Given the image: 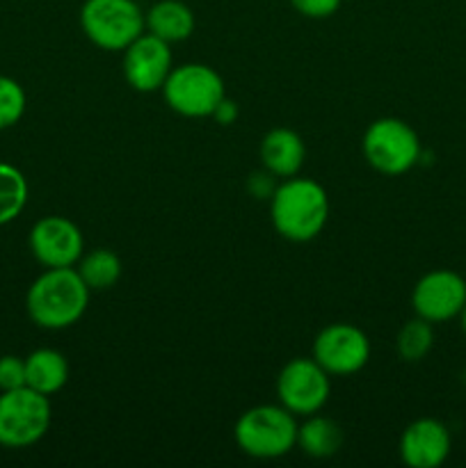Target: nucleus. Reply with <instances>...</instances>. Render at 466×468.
Listing matches in <instances>:
<instances>
[{
	"label": "nucleus",
	"mask_w": 466,
	"mask_h": 468,
	"mask_svg": "<svg viewBox=\"0 0 466 468\" xmlns=\"http://www.w3.org/2000/svg\"><path fill=\"white\" fill-rule=\"evenodd\" d=\"M90 292L78 270L46 268L27 288V315L41 329H67L85 315Z\"/></svg>",
	"instance_id": "f257e3e1"
},
{
	"label": "nucleus",
	"mask_w": 466,
	"mask_h": 468,
	"mask_svg": "<svg viewBox=\"0 0 466 468\" xmlns=\"http://www.w3.org/2000/svg\"><path fill=\"white\" fill-rule=\"evenodd\" d=\"M270 215L279 236L291 242H309L327 224V192L311 178L291 176L272 192Z\"/></svg>",
	"instance_id": "f03ea898"
},
{
	"label": "nucleus",
	"mask_w": 466,
	"mask_h": 468,
	"mask_svg": "<svg viewBox=\"0 0 466 468\" xmlns=\"http://www.w3.org/2000/svg\"><path fill=\"white\" fill-rule=\"evenodd\" d=\"M236 443L245 455L256 460H277L297 446L295 414L283 405H259L238 419Z\"/></svg>",
	"instance_id": "7ed1b4c3"
},
{
	"label": "nucleus",
	"mask_w": 466,
	"mask_h": 468,
	"mask_svg": "<svg viewBox=\"0 0 466 468\" xmlns=\"http://www.w3.org/2000/svg\"><path fill=\"white\" fill-rule=\"evenodd\" d=\"M80 27L103 50H126L144 32V14L135 0H85Z\"/></svg>",
	"instance_id": "20e7f679"
},
{
	"label": "nucleus",
	"mask_w": 466,
	"mask_h": 468,
	"mask_svg": "<svg viewBox=\"0 0 466 468\" xmlns=\"http://www.w3.org/2000/svg\"><path fill=\"white\" fill-rule=\"evenodd\" d=\"M164 101L181 117H213L215 110L227 99L224 80L208 64H181L172 69L163 85Z\"/></svg>",
	"instance_id": "39448f33"
},
{
	"label": "nucleus",
	"mask_w": 466,
	"mask_h": 468,
	"mask_svg": "<svg viewBox=\"0 0 466 468\" xmlns=\"http://www.w3.org/2000/svg\"><path fill=\"white\" fill-rule=\"evenodd\" d=\"M50 400L30 387L0 391V446H35L50 428Z\"/></svg>",
	"instance_id": "423d86ee"
},
{
	"label": "nucleus",
	"mask_w": 466,
	"mask_h": 468,
	"mask_svg": "<svg viewBox=\"0 0 466 468\" xmlns=\"http://www.w3.org/2000/svg\"><path fill=\"white\" fill-rule=\"evenodd\" d=\"M364 155L384 176H400L420 160V140L414 128L396 117H382L365 128Z\"/></svg>",
	"instance_id": "0eeeda50"
},
{
	"label": "nucleus",
	"mask_w": 466,
	"mask_h": 468,
	"mask_svg": "<svg viewBox=\"0 0 466 468\" xmlns=\"http://www.w3.org/2000/svg\"><path fill=\"white\" fill-rule=\"evenodd\" d=\"M329 373L315 359H292L279 373V402L295 416L318 414L329 400Z\"/></svg>",
	"instance_id": "6e6552de"
},
{
	"label": "nucleus",
	"mask_w": 466,
	"mask_h": 468,
	"mask_svg": "<svg viewBox=\"0 0 466 468\" xmlns=\"http://www.w3.org/2000/svg\"><path fill=\"white\" fill-rule=\"evenodd\" d=\"M313 359L329 375H355L368 364L370 341L355 324H329L315 336Z\"/></svg>",
	"instance_id": "1a4fd4ad"
},
{
	"label": "nucleus",
	"mask_w": 466,
	"mask_h": 468,
	"mask_svg": "<svg viewBox=\"0 0 466 468\" xmlns=\"http://www.w3.org/2000/svg\"><path fill=\"white\" fill-rule=\"evenodd\" d=\"M466 304V282L452 270H432L418 279L411 292L416 315L428 323H446L457 318Z\"/></svg>",
	"instance_id": "9d476101"
},
{
	"label": "nucleus",
	"mask_w": 466,
	"mask_h": 468,
	"mask_svg": "<svg viewBox=\"0 0 466 468\" xmlns=\"http://www.w3.org/2000/svg\"><path fill=\"white\" fill-rule=\"evenodd\" d=\"M27 242H30L32 256L44 268H73L85 250L80 229L62 215L41 218L32 227Z\"/></svg>",
	"instance_id": "9b49d317"
},
{
	"label": "nucleus",
	"mask_w": 466,
	"mask_h": 468,
	"mask_svg": "<svg viewBox=\"0 0 466 468\" xmlns=\"http://www.w3.org/2000/svg\"><path fill=\"white\" fill-rule=\"evenodd\" d=\"M172 69V48L167 41L151 32H142L123 50V78L132 90L142 94L163 90Z\"/></svg>",
	"instance_id": "f8f14e48"
},
{
	"label": "nucleus",
	"mask_w": 466,
	"mask_h": 468,
	"mask_svg": "<svg viewBox=\"0 0 466 468\" xmlns=\"http://www.w3.org/2000/svg\"><path fill=\"white\" fill-rule=\"evenodd\" d=\"M452 448L450 432L441 420L418 419L402 432L400 455L411 468H437L448 460Z\"/></svg>",
	"instance_id": "ddd939ff"
},
{
	"label": "nucleus",
	"mask_w": 466,
	"mask_h": 468,
	"mask_svg": "<svg viewBox=\"0 0 466 468\" xmlns=\"http://www.w3.org/2000/svg\"><path fill=\"white\" fill-rule=\"evenodd\" d=\"M306 146L291 128H274L260 142V163L272 176H297L304 165Z\"/></svg>",
	"instance_id": "4468645a"
},
{
	"label": "nucleus",
	"mask_w": 466,
	"mask_h": 468,
	"mask_svg": "<svg viewBox=\"0 0 466 468\" xmlns=\"http://www.w3.org/2000/svg\"><path fill=\"white\" fill-rule=\"evenodd\" d=\"M146 30L167 44L183 41L195 32V12L183 0H158L144 14Z\"/></svg>",
	"instance_id": "2eb2a0df"
},
{
	"label": "nucleus",
	"mask_w": 466,
	"mask_h": 468,
	"mask_svg": "<svg viewBox=\"0 0 466 468\" xmlns=\"http://www.w3.org/2000/svg\"><path fill=\"white\" fill-rule=\"evenodd\" d=\"M69 382V364L62 352L41 347L26 356V387L53 396L62 391Z\"/></svg>",
	"instance_id": "dca6fc26"
},
{
	"label": "nucleus",
	"mask_w": 466,
	"mask_h": 468,
	"mask_svg": "<svg viewBox=\"0 0 466 468\" xmlns=\"http://www.w3.org/2000/svg\"><path fill=\"white\" fill-rule=\"evenodd\" d=\"M343 428L332 419L311 414L304 425H297V446L315 460H324L341 451Z\"/></svg>",
	"instance_id": "f3484780"
},
{
	"label": "nucleus",
	"mask_w": 466,
	"mask_h": 468,
	"mask_svg": "<svg viewBox=\"0 0 466 468\" xmlns=\"http://www.w3.org/2000/svg\"><path fill=\"white\" fill-rule=\"evenodd\" d=\"M122 259L114 251L103 250H91L90 254L80 256L78 261V274L82 282L87 283L90 291H108L122 277Z\"/></svg>",
	"instance_id": "a211bd4d"
},
{
	"label": "nucleus",
	"mask_w": 466,
	"mask_h": 468,
	"mask_svg": "<svg viewBox=\"0 0 466 468\" xmlns=\"http://www.w3.org/2000/svg\"><path fill=\"white\" fill-rule=\"evenodd\" d=\"M27 181L18 167L0 163V227L14 222L27 204Z\"/></svg>",
	"instance_id": "6ab92c4d"
},
{
	"label": "nucleus",
	"mask_w": 466,
	"mask_h": 468,
	"mask_svg": "<svg viewBox=\"0 0 466 468\" xmlns=\"http://www.w3.org/2000/svg\"><path fill=\"white\" fill-rule=\"evenodd\" d=\"M432 346H434L432 323H428L425 318H418V315H416L414 320H409V323L402 324L396 341L397 355H400L405 361H409V364H416V361L425 359L428 352L432 350Z\"/></svg>",
	"instance_id": "aec40b11"
},
{
	"label": "nucleus",
	"mask_w": 466,
	"mask_h": 468,
	"mask_svg": "<svg viewBox=\"0 0 466 468\" xmlns=\"http://www.w3.org/2000/svg\"><path fill=\"white\" fill-rule=\"evenodd\" d=\"M26 90L14 78L0 76V131L16 126L26 114Z\"/></svg>",
	"instance_id": "412c9836"
},
{
	"label": "nucleus",
	"mask_w": 466,
	"mask_h": 468,
	"mask_svg": "<svg viewBox=\"0 0 466 468\" xmlns=\"http://www.w3.org/2000/svg\"><path fill=\"white\" fill-rule=\"evenodd\" d=\"M26 387V359L16 355L0 356V391Z\"/></svg>",
	"instance_id": "4be33fe9"
},
{
	"label": "nucleus",
	"mask_w": 466,
	"mask_h": 468,
	"mask_svg": "<svg viewBox=\"0 0 466 468\" xmlns=\"http://www.w3.org/2000/svg\"><path fill=\"white\" fill-rule=\"evenodd\" d=\"M343 0H291L292 7L306 18H327L338 12Z\"/></svg>",
	"instance_id": "5701e85b"
},
{
	"label": "nucleus",
	"mask_w": 466,
	"mask_h": 468,
	"mask_svg": "<svg viewBox=\"0 0 466 468\" xmlns=\"http://www.w3.org/2000/svg\"><path fill=\"white\" fill-rule=\"evenodd\" d=\"M213 117L217 119L219 123H231V122H236V117H238L236 103H233V101H228V99H224L222 103H219V108L215 110Z\"/></svg>",
	"instance_id": "b1692460"
},
{
	"label": "nucleus",
	"mask_w": 466,
	"mask_h": 468,
	"mask_svg": "<svg viewBox=\"0 0 466 468\" xmlns=\"http://www.w3.org/2000/svg\"><path fill=\"white\" fill-rule=\"evenodd\" d=\"M460 318H461V329H464V334H466V304H464V309H461Z\"/></svg>",
	"instance_id": "393cba45"
}]
</instances>
